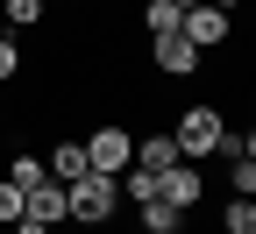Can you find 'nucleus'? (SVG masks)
<instances>
[{"mask_svg": "<svg viewBox=\"0 0 256 234\" xmlns=\"http://www.w3.org/2000/svg\"><path fill=\"white\" fill-rule=\"evenodd\" d=\"M64 220H78V227H107V220H121V185H114L107 171L72 178V185H64Z\"/></svg>", "mask_w": 256, "mask_h": 234, "instance_id": "f257e3e1", "label": "nucleus"}, {"mask_svg": "<svg viewBox=\"0 0 256 234\" xmlns=\"http://www.w3.org/2000/svg\"><path fill=\"white\" fill-rule=\"evenodd\" d=\"M220 128H228V114L200 99V107H185V114H178L171 142H178V156H185V163H200V156H214V149H220Z\"/></svg>", "mask_w": 256, "mask_h": 234, "instance_id": "f03ea898", "label": "nucleus"}, {"mask_svg": "<svg viewBox=\"0 0 256 234\" xmlns=\"http://www.w3.org/2000/svg\"><path fill=\"white\" fill-rule=\"evenodd\" d=\"M128 156H136V142H128V128H92V135H86V163H92V171H107V178H121L128 171Z\"/></svg>", "mask_w": 256, "mask_h": 234, "instance_id": "7ed1b4c3", "label": "nucleus"}, {"mask_svg": "<svg viewBox=\"0 0 256 234\" xmlns=\"http://www.w3.org/2000/svg\"><path fill=\"white\" fill-rule=\"evenodd\" d=\"M200 57H206V50H192V43H185V28L150 36V64H156L164 78H192V71H200Z\"/></svg>", "mask_w": 256, "mask_h": 234, "instance_id": "20e7f679", "label": "nucleus"}, {"mask_svg": "<svg viewBox=\"0 0 256 234\" xmlns=\"http://www.w3.org/2000/svg\"><path fill=\"white\" fill-rule=\"evenodd\" d=\"M178 28H185V43H192V50H220V43H228V28H235V14H220L214 0H200V7H185Z\"/></svg>", "mask_w": 256, "mask_h": 234, "instance_id": "39448f33", "label": "nucleus"}, {"mask_svg": "<svg viewBox=\"0 0 256 234\" xmlns=\"http://www.w3.org/2000/svg\"><path fill=\"white\" fill-rule=\"evenodd\" d=\"M200 192H206V178L192 171L185 156L171 163V171H156V199H164V206H178V213H192V206H200Z\"/></svg>", "mask_w": 256, "mask_h": 234, "instance_id": "423d86ee", "label": "nucleus"}, {"mask_svg": "<svg viewBox=\"0 0 256 234\" xmlns=\"http://www.w3.org/2000/svg\"><path fill=\"white\" fill-rule=\"evenodd\" d=\"M22 220H43V227H57V220H64V185H57V178L28 185V192H22Z\"/></svg>", "mask_w": 256, "mask_h": 234, "instance_id": "0eeeda50", "label": "nucleus"}, {"mask_svg": "<svg viewBox=\"0 0 256 234\" xmlns=\"http://www.w3.org/2000/svg\"><path fill=\"white\" fill-rule=\"evenodd\" d=\"M43 171H50L57 185H72V178H86V171H92V163H86V142H72V135H64V142H57V149L43 156Z\"/></svg>", "mask_w": 256, "mask_h": 234, "instance_id": "6e6552de", "label": "nucleus"}, {"mask_svg": "<svg viewBox=\"0 0 256 234\" xmlns=\"http://www.w3.org/2000/svg\"><path fill=\"white\" fill-rule=\"evenodd\" d=\"M128 163H136V171H171V163H178V142L171 135H136V156H128Z\"/></svg>", "mask_w": 256, "mask_h": 234, "instance_id": "1a4fd4ad", "label": "nucleus"}, {"mask_svg": "<svg viewBox=\"0 0 256 234\" xmlns=\"http://www.w3.org/2000/svg\"><path fill=\"white\" fill-rule=\"evenodd\" d=\"M136 227H142V234H178V227H185V213H178V206H164V199H142V206H136Z\"/></svg>", "mask_w": 256, "mask_h": 234, "instance_id": "9d476101", "label": "nucleus"}, {"mask_svg": "<svg viewBox=\"0 0 256 234\" xmlns=\"http://www.w3.org/2000/svg\"><path fill=\"white\" fill-rule=\"evenodd\" d=\"M185 21V7H171V0H142V28L150 36H164V28H178Z\"/></svg>", "mask_w": 256, "mask_h": 234, "instance_id": "9b49d317", "label": "nucleus"}, {"mask_svg": "<svg viewBox=\"0 0 256 234\" xmlns=\"http://www.w3.org/2000/svg\"><path fill=\"white\" fill-rule=\"evenodd\" d=\"M114 185H121V199H128V206H142V199H156V171H121Z\"/></svg>", "mask_w": 256, "mask_h": 234, "instance_id": "f8f14e48", "label": "nucleus"}, {"mask_svg": "<svg viewBox=\"0 0 256 234\" xmlns=\"http://www.w3.org/2000/svg\"><path fill=\"white\" fill-rule=\"evenodd\" d=\"M220 227H228V234H256V199H228Z\"/></svg>", "mask_w": 256, "mask_h": 234, "instance_id": "ddd939ff", "label": "nucleus"}, {"mask_svg": "<svg viewBox=\"0 0 256 234\" xmlns=\"http://www.w3.org/2000/svg\"><path fill=\"white\" fill-rule=\"evenodd\" d=\"M8 178H14V185L28 192V185H43L50 171H43V156H22V149H14V163H8Z\"/></svg>", "mask_w": 256, "mask_h": 234, "instance_id": "4468645a", "label": "nucleus"}, {"mask_svg": "<svg viewBox=\"0 0 256 234\" xmlns=\"http://www.w3.org/2000/svg\"><path fill=\"white\" fill-rule=\"evenodd\" d=\"M228 185H235V199H256V156H235L228 163Z\"/></svg>", "mask_w": 256, "mask_h": 234, "instance_id": "2eb2a0df", "label": "nucleus"}, {"mask_svg": "<svg viewBox=\"0 0 256 234\" xmlns=\"http://www.w3.org/2000/svg\"><path fill=\"white\" fill-rule=\"evenodd\" d=\"M0 14H8L14 28H36L43 21V0H0Z\"/></svg>", "mask_w": 256, "mask_h": 234, "instance_id": "dca6fc26", "label": "nucleus"}, {"mask_svg": "<svg viewBox=\"0 0 256 234\" xmlns=\"http://www.w3.org/2000/svg\"><path fill=\"white\" fill-rule=\"evenodd\" d=\"M14 220H22V185L0 178V227H14Z\"/></svg>", "mask_w": 256, "mask_h": 234, "instance_id": "f3484780", "label": "nucleus"}, {"mask_svg": "<svg viewBox=\"0 0 256 234\" xmlns=\"http://www.w3.org/2000/svg\"><path fill=\"white\" fill-rule=\"evenodd\" d=\"M14 71H22V50H14V43H8V36H0V85H8V78H14Z\"/></svg>", "mask_w": 256, "mask_h": 234, "instance_id": "a211bd4d", "label": "nucleus"}, {"mask_svg": "<svg viewBox=\"0 0 256 234\" xmlns=\"http://www.w3.org/2000/svg\"><path fill=\"white\" fill-rule=\"evenodd\" d=\"M8 234H50V227H43V220H14Z\"/></svg>", "mask_w": 256, "mask_h": 234, "instance_id": "6ab92c4d", "label": "nucleus"}, {"mask_svg": "<svg viewBox=\"0 0 256 234\" xmlns=\"http://www.w3.org/2000/svg\"><path fill=\"white\" fill-rule=\"evenodd\" d=\"M171 7H200V0H171Z\"/></svg>", "mask_w": 256, "mask_h": 234, "instance_id": "aec40b11", "label": "nucleus"}, {"mask_svg": "<svg viewBox=\"0 0 256 234\" xmlns=\"http://www.w3.org/2000/svg\"><path fill=\"white\" fill-rule=\"evenodd\" d=\"M0 234H8V227H0Z\"/></svg>", "mask_w": 256, "mask_h": 234, "instance_id": "412c9836", "label": "nucleus"}]
</instances>
